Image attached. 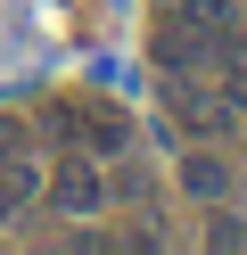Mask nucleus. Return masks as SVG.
<instances>
[{"label":"nucleus","instance_id":"f257e3e1","mask_svg":"<svg viewBox=\"0 0 247 255\" xmlns=\"http://www.w3.org/2000/svg\"><path fill=\"white\" fill-rule=\"evenodd\" d=\"M49 132L82 140L91 156H124L132 148V116H124V107H49Z\"/></svg>","mask_w":247,"mask_h":255},{"label":"nucleus","instance_id":"f03ea898","mask_svg":"<svg viewBox=\"0 0 247 255\" xmlns=\"http://www.w3.org/2000/svg\"><path fill=\"white\" fill-rule=\"evenodd\" d=\"M49 206L58 214H99V198H107V181H99V165H91V148H66L58 165H49Z\"/></svg>","mask_w":247,"mask_h":255},{"label":"nucleus","instance_id":"7ed1b4c3","mask_svg":"<svg viewBox=\"0 0 247 255\" xmlns=\"http://www.w3.org/2000/svg\"><path fill=\"white\" fill-rule=\"evenodd\" d=\"M173 116L190 124L198 140H214V132H231V124H239V99H223V91H198V83H173Z\"/></svg>","mask_w":247,"mask_h":255},{"label":"nucleus","instance_id":"20e7f679","mask_svg":"<svg viewBox=\"0 0 247 255\" xmlns=\"http://www.w3.org/2000/svg\"><path fill=\"white\" fill-rule=\"evenodd\" d=\"M214 66L231 74V99L247 107V25H231V33H223V58H214Z\"/></svg>","mask_w":247,"mask_h":255},{"label":"nucleus","instance_id":"39448f33","mask_svg":"<svg viewBox=\"0 0 247 255\" xmlns=\"http://www.w3.org/2000/svg\"><path fill=\"white\" fill-rule=\"evenodd\" d=\"M181 181H190L198 198H223V189H231V173L214 165V156H190V165H181Z\"/></svg>","mask_w":247,"mask_h":255},{"label":"nucleus","instance_id":"423d86ee","mask_svg":"<svg viewBox=\"0 0 247 255\" xmlns=\"http://www.w3.org/2000/svg\"><path fill=\"white\" fill-rule=\"evenodd\" d=\"M16 156H25V124H8V116H0V165H16Z\"/></svg>","mask_w":247,"mask_h":255},{"label":"nucleus","instance_id":"0eeeda50","mask_svg":"<svg viewBox=\"0 0 247 255\" xmlns=\"http://www.w3.org/2000/svg\"><path fill=\"white\" fill-rule=\"evenodd\" d=\"M0 214H8V189H0Z\"/></svg>","mask_w":247,"mask_h":255}]
</instances>
